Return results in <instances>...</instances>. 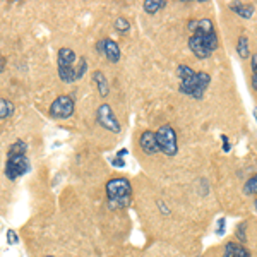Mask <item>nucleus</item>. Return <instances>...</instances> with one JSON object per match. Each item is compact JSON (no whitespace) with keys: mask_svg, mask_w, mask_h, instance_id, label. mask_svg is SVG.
I'll list each match as a JSON object with an SVG mask.
<instances>
[{"mask_svg":"<svg viewBox=\"0 0 257 257\" xmlns=\"http://www.w3.org/2000/svg\"><path fill=\"white\" fill-rule=\"evenodd\" d=\"M106 197L108 201L113 199H125V197H130V192H132V185L127 178L124 177H117L111 178V180L106 182Z\"/></svg>","mask_w":257,"mask_h":257,"instance_id":"7ed1b4c3","label":"nucleus"},{"mask_svg":"<svg viewBox=\"0 0 257 257\" xmlns=\"http://www.w3.org/2000/svg\"><path fill=\"white\" fill-rule=\"evenodd\" d=\"M29 171V159L28 156H7L5 165V177L9 180H17L24 173Z\"/></svg>","mask_w":257,"mask_h":257,"instance_id":"20e7f679","label":"nucleus"},{"mask_svg":"<svg viewBox=\"0 0 257 257\" xmlns=\"http://www.w3.org/2000/svg\"><path fill=\"white\" fill-rule=\"evenodd\" d=\"M103 42V53L105 57L108 58L110 62H118L120 60V47H118L117 42H113V40H102Z\"/></svg>","mask_w":257,"mask_h":257,"instance_id":"1a4fd4ad","label":"nucleus"},{"mask_svg":"<svg viewBox=\"0 0 257 257\" xmlns=\"http://www.w3.org/2000/svg\"><path fill=\"white\" fill-rule=\"evenodd\" d=\"M7 242H9V244H17V242H19V238H17L14 230H9V232H7Z\"/></svg>","mask_w":257,"mask_h":257,"instance_id":"393cba45","label":"nucleus"},{"mask_svg":"<svg viewBox=\"0 0 257 257\" xmlns=\"http://www.w3.org/2000/svg\"><path fill=\"white\" fill-rule=\"evenodd\" d=\"M86 70H88V60H86L84 57H79V64L76 67V74H77V81L83 79Z\"/></svg>","mask_w":257,"mask_h":257,"instance_id":"4be33fe9","label":"nucleus"},{"mask_svg":"<svg viewBox=\"0 0 257 257\" xmlns=\"http://www.w3.org/2000/svg\"><path fill=\"white\" fill-rule=\"evenodd\" d=\"M74 113V100L70 96H58L50 105V115L58 120L69 118Z\"/></svg>","mask_w":257,"mask_h":257,"instance_id":"423d86ee","label":"nucleus"},{"mask_svg":"<svg viewBox=\"0 0 257 257\" xmlns=\"http://www.w3.org/2000/svg\"><path fill=\"white\" fill-rule=\"evenodd\" d=\"M244 194L245 196H254V194H257V173L252 175L244 184Z\"/></svg>","mask_w":257,"mask_h":257,"instance_id":"6ab92c4d","label":"nucleus"},{"mask_svg":"<svg viewBox=\"0 0 257 257\" xmlns=\"http://www.w3.org/2000/svg\"><path fill=\"white\" fill-rule=\"evenodd\" d=\"M245 228H247V223L244 221V223H240V225L237 226V230H235L237 238H238L240 242H244V244L247 242V235H245Z\"/></svg>","mask_w":257,"mask_h":257,"instance_id":"5701e85b","label":"nucleus"},{"mask_svg":"<svg viewBox=\"0 0 257 257\" xmlns=\"http://www.w3.org/2000/svg\"><path fill=\"white\" fill-rule=\"evenodd\" d=\"M139 146L144 154L148 156H153L156 154V153H159L158 141H156V132H153V130H144L139 137Z\"/></svg>","mask_w":257,"mask_h":257,"instance_id":"0eeeda50","label":"nucleus"},{"mask_svg":"<svg viewBox=\"0 0 257 257\" xmlns=\"http://www.w3.org/2000/svg\"><path fill=\"white\" fill-rule=\"evenodd\" d=\"M127 153H129V151L124 148V150H120V151L117 153V158H124V156H127Z\"/></svg>","mask_w":257,"mask_h":257,"instance_id":"c85d7f7f","label":"nucleus"},{"mask_svg":"<svg viewBox=\"0 0 257 257\" xmlns=\"http://www.w3.org/2000/svg\"><path fill=\"white\" fill-rule=\"evenodd\" d=\"M221 257H251V254H249V251L244 245L237 244V242H228L225 245V251H223Z\"/></svg>","mask_w":257,"mask_h":257,"instance_id":"9d476101","label":"nucleus"},{"mask_svg":"<svg viewBox=\"0 0 257 257\" xmlns=\"http://www.w3.org/2000/svg\"><path fill=\"white\" fill-rule=\"evenodd\" d=\"M252 88L257 89V77L256 76H252Z\"/></svg>","mask_w":257,"mask_h":257,"instance_id":"7c9ffc66","label":"nucleus"},{"mask_svg":"<svg viewBox=\"0 0 257 257\" xmlns=\"http://www.w3.org/2000/svg\"><path fill=\"white\" fill-rule=\"evenodd\" d=\"M58 76L65 84H72L77 81L76 67H58Z\"/></svg>","mask_w":257,"mask_h":257,"instance_id":"4468645a","label":"nucleus"},{"mask_svg":"<svg viewBox=\"0 0 257 257\" xmlns=\"http://www.w3.org/2000/svg\"><path fill=\"white\" fill-rule=\"evenodd\" d=\"M166 5V2H163V0H146V2L143 3V9L146 10L150 16H154L158 10H161L163 7Z\"/></svg>","mask_w":257,"mask_h":257,"instance_id":"2eb2a0df","label":"nucleus"},{"mask_svg":"<svg viewBox=\"0 0 257 257\" xmlns=\"http://www.w3.org/2000/svg\"><path fill=\"white\" fill-rule=\"evenodd\" d=\"M230 10H233V12L238 14L240 17H244V19H251L252 14H254V5H249V3L244 2H235L230 3Z\"/></svg>","mask_w":257,"mask_h":257,"instance_id":"ddd939ff","label":"nucleus"},{"mask_svg":"<svg viewBox=\"0 0 257 257\" xmlns=\"http://www.w3.org/2000/svg\"><path fill=\"white\" fill-rule=\"evenodd\" d=\"M177 76L180 79V93L194 100H203L207 86L211 84V76L207 72H196L184 64L178 65Z\"/></svg>","mask_w":257,"mask_h":257,"instance_id":"f257e3e1","label":"nucleus"},{"mask_svg":"<svg viewBox=\"0 0 257 257\" xmlns=\"http://www.w3.org/2000/svg\"><path fill=\"white\" fill-rule=\"evenodd\" d=\"M237 53H238V57H240V58H249L251 51H249V40H247V36H240V38H238Z\"/></svg>","mask_w":257,"mask_h":257,"instance_id":"a211bd4d","label":"nucleus"},{"mask_svg":"<svg viewBox=\"0 0 257 257\" xmlns=\"http://www.w3.org/2000/svg\"><path fill=\"white\" fill-rule=\"evenodd\" d=\"M96 122L102 125L103 129L110 130L113 134H118L122 130L120 124H118L117 117H115L113 110L108 103H103V105L98 106V111H96Z\"/></svg>","mask_w":257,"mask_h":257,"instance_id":"39448f33","label":"nucleus"},{"mask_svg":"<svg viewBox=\"0 0 257 257\" xmlns=\"http://www.w3.org/2000/svg\"><path fill=\"white\" fill-rule=\"evenodd\" d=\"M221 139H223V151H225V153H230V150H232V146H230V143H228V137H226V136H221Z\"/></svg>","mask_w":257,"mask_h":257,"instance_id":"cd10ccee","label":"nucleus"},{"mask_svg":"<svg viewBox=\"0 0 257 257\" xmlns=\"http://www.w3.org/2000/svg\"><path fill=\"white\" fill-rule=\"evenodd\" d=\"M93 81H95L96 86H98L100 95H102L103 98H106L108 93H110V86H108V79L105 74H103L102 70H95V72H93Z\"/></svg>","mask_w":257,"mask_h":257,"instance_id":"f8f14e48","label":"nucleus"},{"mask_svg":"<svg viewBox=\"0 0 257 257\" xmlns=\"http://www.w3.org/2000/svg\"><path fill=\"white\" fill-rule=\"evenodd\" d=\"M14 113V103L5 98H0V120L10 117Z\"/></svg>","mask_w":257,"mask_h":257,"instance_id":"dca6fc26","label":"nucleus"},{"mask_svg":"<svg viewBox=\"0 0 257 257\" xmlns=\"http://www.w3.org/2000/svg\"><path fill=\"white\" fill-rule=\"evenodd\" d=\"M156 141H158L159 151L166 156H175L178 153V141H177V132L170 124L161 125L156 130Z\"/></svg>","mask_w":257,"mask_h":257,"instance_id":"f03ea898","label":"nucleus"},{"mask_svg":"<svg viewBox=\"0 0 257 257\" xmlns=\"http://www.w3.org/2000/svg\"><path fill=\"white\" fill-rule=\"evenodd\" d=\"M189 48H191L192 53L196 55L197 58H209L211 53H213V51L206 47L204 40L201 38L199 35H196V33H194L191 38H189Z\"/></svg>","mask_w":257,"mask_h":257,"instance_id":"6e6552de","label":"nucleus"},{"mask_svg":"<svg viewBox=\"0 0 257 257\" xmlns=\"http://www.w3.org/2000/svg\"><path fill=\"white\" fill-rule=\"evenodd\" d=\"M254 118H256V122H257V108L254 110Z\"/></svg>","mask_w":257,"mask_h":257,"instance_id":"2f4dec72","label":"nucleus"},{"mask_svg":"<svg viewBox=\"0 0 257 257\" xmlns=\"http://www.w3.org/2000/svg\"><path fill=\"white\" fill-rule=\"evenodd\" d=\"M251 67H252V76L257 77V53L251 57Z\"/></svg>","mask_w":257,"mask_h":257,"instance_id":"bb28decb","label":"nucleus"},{"mask_svg":"<svg viewBox=\"0 0 257 257\" xmlns=\"http://www.w3.org/2000/svg\"><path fill=\"white\" fill-rule=\"evenodd\" d=\"M130 203V197H125V199H113L108 201V207L110 209H122V207H127Z\"/></svg>","mask_w":257,"mask_h":257,"instance_id":"412c9836","label":"nucleus"},{"mask_svg":"<svg viewBox=\"0 0 257 257\" xmlns=\"http://www.w3.org/2000/svg\"><path fill=\"white\" fill-rule=\"evenodd\" d=\"M113 26H115V29H117L118 33H127L130 29V22L125 19V17H117L115 22H113Z\"/></svg>","mask_w":257,"mask_h":257,"instance_id":"aec40b11","label":"nucleus"},{"mask_svg":"<svg viewBox=\"0 0 257 257\" xmlns=\"http://www.w3.org/2000/svg\"><path fill=\"white\" fill-rule=\"evenodd\" d=\"M110 163L113 166H117V168H124L125 166V161H124V158H111L110 159Z\"/></svg>","mask_w":257,"mask_h":257,"instance_id":"a878e982","label":"nucleus"},{"mask_svg":"<svg viewBox=\"0 0 257 257\" xmlns=\"http://www.w3.org/2000/svg\"><path fill=\"white\" fill-rule=\"evenodd\" d=\"M216 235H225V218L218 219V226H216Z\"/></svg>","mask_w":257,"mask_h":257,"instance_id":"b1692460","label":"nucleus"},{"mask_svg":"<svg viewBox=\"0 0 257 257\" xmlns=\"http://www.w3.org/2000/svg\"><path fill=\"white\" fill-rule=\"evenodd\" d=\"M3 69H5V58L0 57V72H3Z\"/></svg>","mask_w":257,"mask_h":257,"instance_id":"c756f323","label":"nucleus"},{"mask_svg":"<svg viewBox=\"0 0 257 257\" xmlns=\"http://www.w3.org/2000/svg\"><path fill=\"white\" fill-rule=\"evenodd\" d=\"M45 257H53V256H45Z\"/></svg>","mask_w":257,"mask_h":257,"instance_id":"72a5a7b5","label":"nucleus"},{"mask_svg":"<svg viewBox=\"0 0 257 257\" xmlns=\"http://www.w3.org/2000/svg\"><path fill=\"white\" fill-rule=\"evenodd\" d=\"M254 206H256V211H257V199L254 201Z\"/></svg>","mask_w":257,"mask_h":257,"instance_id":"473e14b6","label":"nucleus"},{"mask_svg":"<svg viewBox=\"0 0 257 257\" xmlns=\"http://www.w3.org/2000/svg\"><path fill=\"white\" fill-rule=\"evenodd\" d=\"M26 151H28V144H26L24 141H16V143L9 148L7 156H24Z\"/></svg>","mask_w":257,"mask_h":257,"instance_id":"f3484780","label":"nucleus"},{"mask_svg":"<svg viewBox=\"0 0 257 257\" xmlns=\"http://www.w3.org/2000/svg\"><path fill=\"white\" fill-rule=\"evenodd\" d=\"M76 60H77V55L74 53L70 48H60V50H58V57H57L58 67H74Z\"/></svg>","mask_w":257,"mask_h":257,"instance_id":"9b49d317","label":"nucleus"}]
</instances>
